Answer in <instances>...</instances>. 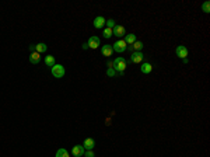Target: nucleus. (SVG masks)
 I'll return each mask as SVG.
<instances>
[{
    "mask_svg": "<svg viewBox=\"0 0 210 157\" xmlns=\"http://www.w3.org/2000/svg\"><path fill=\"white\" fill-rule=\"evenodd\" d=\"M112 63H114L112 69H114V70H118L119 73H123L125 69H126V60H125L123 58H121V56H119V58H116V59H115Z\"/></svg>",
    "mask_w": 210,
    "mask_h": 157,
    "instance_id": "obj_1",
    "label": "nucleus"
},
{
    "mask_svg": "<svg viewBox=\"0 0 210 157\" xmlns=\"http://www.w3.org/2000/svg\"><path fill=\"white\" fill-rule=\"evenodd\" d=\"M51 69H52V76L56 77V79H62L66 74V70L62 65H55V66L51 67Z\"/></svg>",
    "mask_w": 210,
    "mask_h": 157,
    "instance_id": "obj_2",
    "label": "nucleus"
},
{
    "mask_svg": "<svg viewBox=\"0 0 210 157\" xmlns=\"http://www.w3.org/2000/svg\"><path fill=\"white\" fill-rule=\"evenodd\" d=\"M112 49H114L115 52H118V53H122V52H125V51L127 49V44L123 41V39H119V41H116L114 44Z\"/></svg>",
    "mask_w": 210,
    "mask_h": 157,
    "instance_id": "obj_3",
    "label": "nucleus"
},
{
    "mask_svg": "<svg viewBox=\"0 0 210 157\" xmlns=\"http://www.w3.org/2000/svg\"><path fill=\"white\" fill-rule=\"evenodd\" d=\"M176 56L178 58H181V59H185L186 56L189 55V51H188V48L186 46H183V45H179L178 48H176Z\"/></svg>",
    "mask_w": 210,
    "mask_h": 157,
    "instance_id": "obj_4",
    "label": "nucleus"
},
{
    "mask_svg": "<svg viewBox=\"0 0 210 157\" xmlns=\"http://www.w3.org/2000/svg\"><path fill=\"white\" fill-rule=\"evenodd\" d=\"M112 31H114V35L118 37V38H122V37L126 35V30H125L123 25H115Z\"/></svg>",
    "mask_w": 210,
    "mask_h": 157,
    "instance_id": "obj_5",
    "label": "nucleus"
},
{
    "mask_svg": "<svg viewBox=\"0 0 210 157\" xmlns=\"http://www.w3.org/2000/svg\"><path fill=\"white\" fill-rule=\"evenodd\" d=\"M87 45H88V48H91V49H97L98 46H100V38L95 37V35H94V37H90Z\"/></svg>",
    "mask_w": 210,
    "mask_h": 157,
    "instance_id": "obj_6",
    "label": "nucleus"
},
{
    "mask_svg": "<svg viewBox=\"0 0 210 157\" xmlns=\"http://www.w3.org/2000/svg\"><path fill=\"white\" fill-rule=\"evenodd\" d=\"M143 59H144V55L141 52H133L130 56V60L133 63H141L143 62Z\"/></svg>",
    "mask_w": 210,
    "mask_h": 157,
    "instance_id": "obj_7",
    "label": "nucleus"
},
{
    "mask_svg": "<svg viewBox=\"0 0 210 157\" xmlns=\"http://www.w3.org/2000/svg\"><path fill=\"white\" fill-rule=\"evenodd\" d=\"M72 153H73V156L81 157V156L84 154V147H83V145H76V146H73Z\"/></svg>",
    "mask_w": 210,
    "mask_h": 157,
    "instance_id": "obj_8",
    "label": "nucleus"
},
{
    "mask_svg": "<svg viewBox=\"0 0 210 157\" xmlns=\"http://www.w3.org/2000/svg\"><path fill=\"white\" fill-rule=\"evenodd\" d=\"M94 146H95V142H94V139H91V137H87L83 142V147L86 150H93Z\"/></svg>",
    "mask_w": 210,
    "mask_h": 157,
    "instance_id": "obj_9",
    "label": "nucleus"
},
{
    "mask_svg": "<svg viewBox=\"0 0 210 157\" xmlns=\"http://www.w3.org/2000/svg\"><path fill=\"white\" fill-rule=\"evenodd\" d=\"M105 21L107 20H105L102 16H98V17H95V20H94V27L100 30V28H102L104 25H105Z\"/></svg>",
    "mask_w": 210,
    "mask_h": 157,
    "instance_id": "obj_10",
    "label": "nucleus"
},
{
    "mask_svg": "<svg viewBox=\"0 0 210 157\" xmlns=\"http://www.w3.org/2000/svg\"><path fill=\"white\" fill-rule=\"evenodd\" d=\"M143 46H144V45H143V42H141V41H136L133 45H129L127 48L132 49L133 52H140L141 49H143Z\"/></svg>",
    "mask_w": 210,
    "mask_h": 157,
    "instance_id": "obj_11",
    "label": "nucleus"
},
{
    "mask_svg": "<svg viewBox=\"0 0 210 157\" xmlns=\"http://www.w3.org/2000/svg\"><path fill=\"white\" fill-rule=\"evenodd\" d=\"M101 52H102L104 56H112V52H114V49H112V45H104L101 48Z\"/></svg>",
    "mask_w": 210,
    "mask_h": 157,
    "instance_id": "obj_12",
    "label": "nucleus"
},
{
    "mask_svg": "<svg viewBox=\"0 0 210 157\" xmlns=\"http://www.w3.org/2000/svg\"><path fill=\"white\" fill-rule=\"evenodd\" d=\"M140 70H141V73L148 74L153 70V65H151V63H148V62H146V63H143V65H141Z\"/></svg>",
    "mask_w": 210,
    "mask_h": 157,
    "instance_id": "obj_13",
    "label": "nucleus"
},
{
    "mask_svg": "<svg viewBox=\"0 0 210 157\" xmlns=\"http://www.w3.org/2000/svg\"><path fill=\"white\" fill-rule=\"evenodd\" d=\"M123 41L126 42L127 45H133V44L137 41V39H136V35H134V34H127V35H125V39H123Z\"/></svg>",
    "mask_w": 210,
    "mask_h": 157,
    "instance_id": "obj_14",
    "label": "nucleus"
},
{
    "mask_svg": "<svg viewBox=\"0 0 210 157\" xmlns=\"http://www.w3.org/2000/svg\"><path fill=\"white\" fill-rule=\"evenodd\" d=\"M41 60V53L38 52H32L31 55H30V62L34 63V65H37V63Z\"/></svg>",
    "mask_w": 210,
    "mask_h": 157,
    "instance_id": "obj_15",
    "label": "nucleus"
},
{
    "mask_svg": "<svg viewBox=\"0 0 210 157\" xmlns=\"http://www.w3.org/2000/svg\"><path fill=\"white\" fill-rule=\"evenodd\" d=\"M46 49H48V46H46V44H44V42H39V44L35 45V52H38V53L46 52Z\"/></svg>",
    "mask_w": 210,
    "mask_h": 157,
    "instance_id": "obj_16",
    "label": "nucleus"
},
{
    "mask_svg": "<svg viewBox=\"0 0 210 157\" xmlns=\"http://www.w3.org/2000/svg\"><path fill=\"white\" fill-rule=\"evenodd\" d=\"M45 63H46V66H49V67H53L56 65V62H55V58L52 55H48L46 58H45Z\"/></svg>",
    "mask_w": 210,
    "mask_h": 157,
    "instance_id": "obj_17",
    "label": "nucleus"
},
{
    "mask_svg": "<svg viewBox=\"0 0 210 157\" xmlns=\"http://www.w3.org/2000/svg\"><path fill=\"white\" fill-rule=\"evenodd\" d=\"M56 157H69V153H67V150L66 149H59L58 152H56Z\"/></svg>",
    "mask_w": 210,
    "mask_h": 157,
    "instance_id": "obj_18",
    "label": "nucleus"
},
{
    "mask_svg": "<svg viewBox=\"0 0 210 157\" xmlns=\"http://www.w3.org/2000/svg\"><path fill=\"white\" fill-rule=\"evenodd\" d=\"M112 35H114V31H112V28H105V30H104V38H111V37H112Z\"/></svg>",
    "mask_w": 210,
    "mask_h": 157,
    "instance_id": "obj_19",
    "label": "nucleus"
},
{
    "mask_svg": "<svg viewBox=\"0 0 210 157\" xmlns=\"http://www.w3.org/2000/svg\"><path fill=\"white\" fill-rule=\"evenodd\" d=\"M105 25H107L108 28H112V30H114V27L116 24H115V20H112V18H109V20H107L105 21Z\"/></svg>",
    "mask_w": 210,
    "mask_h": 157,
    "instance_id": "obj_20",
    "label": "nucleus"
},
{
    "mask_svg": "<svg viewBox=\"0 0 210 157\" xmlns=\"http://www.w3.org/2000/svg\"><path fill=\"white\" fill-rule=\"evenodd\" d=\"M202 10H203L205 13H210V3L209 2H205V3L202 4Z\"/></svg>",
    "mask_w": 210,
    "mask_h": 157,
    "instance_id": "obj_21",
    "label": "nucleus"
},
{
    "mask_svg": "<svg viewBox=\"0 0 210 157\" xmlns=\"http://www.w3.org/2000/svg\"><path fill=\"white\" fill-rule=\"evenodd\" d=\"M115 70L112 69V67H108V70H107V76H109V77H114L115 76Z\"/></svg>",
    "mask_w": 210,
    "mask_h": 157,
    "instance_id": "obj_22",
    "label": "nucleus"
},
{
    "mask_svg": "<svg viewBox=\"0 0 210 157\" xmlns=\"http://www.w3.org/2000/svg\"><path fill=\"white\" fill-rule=\"evenodd\" d=\"M84 156H86V157H95V154H94L93 150H87L86 153H84Z\"/></svg>",
    "mask_w": 210,
    "mask_h": 157,
    "instance_id": "obj_23",
    "label": "nucleus"
}]
</instances>
